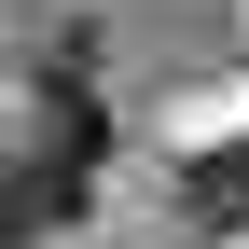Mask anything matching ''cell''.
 <instances>
[{
    "label": "cell",
    "instance_id": "6da1fadb",
    "mask_svg": "<svg viewBox=\"0 0 249 249\" xmlns=\"http://www.w3.org/2000/svg\"><path fill=\"white\" fill-rule=\"evenodd\" d=\"M70 222H83V180L70 166H42V152L0 166V249H42V235H70Z\"/></svg>",
    "mask_w": 249,
    "mask_h": 249
},
{
    "label": "cell",
    "instance_id": "7a4b0ae2",
    "mask_svg": "<svg viewBox=\"0 0 249 249\" xmlns=\"http://www.w3.org/2000/svg\"><path fill=\"white\" fill-rule=\"evenodd\" d=\"M180 208H194L208 235H235V222H249V139H222V152H194V166H180Z\"/></svg>",
    "mask_w": 249,
    "mask_h": 249
}]
</instances>
